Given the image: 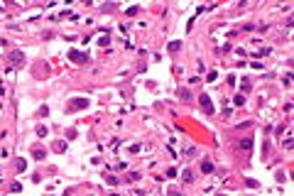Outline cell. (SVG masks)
<instances>
[{"label": "cell", "instance_id": "obj_1", "mask_svg": "<svg viewBox=\"0 0 294 196\" xmlns=\"http://www.w3.org/2000/svg\"><path fill=\"white\" fill-rule=\"evenodd\" d=\"M198 100H201V108H203L206 113H213V105H211V98L206 96V93H203V96L198 98Z\"/></svg>", "mask_w": 294, "mask_h": 196}, {"label": "cell", "instance_id": "obj_2", "mask_svg": "<svg viewBox=\"0 0 294 196\" xmlns=\"http://www.w3.org/2000/svg\"><path fill=\"white\" fill-rule=\"evenodd\" d=\"M71 59H74V62H79V64H83V62H86V54H79V52H71Z\"/></svg>", "mask_w": 294, "mask_h": 196}, {"label": "cell", "instance_id": "obj_3", "mask_svg": "<svg viewBox=\"0 0 294 196\" xmlns=\"http://www.w3.org/2000/svg\"><path fill=\"white\" fill-rule=\"evenodd\" d=\"M201 169L208 174V172H213V164H211V162H203V164H201Z\"/></svg>", "mask_w": 294, "mask_h": 196}, {"label": "cell", "instance_id": "obj_4", "mask_svg": "<svg viewBox=\"0 0 294 196\" xmlns=\"http://www.w3.org/2000/svg\"><path fill=\"white\" fill-rule=\"evenodd\" d=\"M44 155H47V152H44V150H34V160H42V157H44Z\"/></svg>", "mask_w": 294, "mask_h": 196}, {"label": "cell", "instance_id": "obj_5", "mask_svg": "<svg viewBox=\"0 0 294 196\" xmlns=\"http://www.w3.org/2000/svg\"><path fill=\"white\" fill-rule=\"evenodd\" d=\"M250 145H253V140H243V142H240V147H243V150H248Z\"/></svg>", "mask_w": 294, "mask_h": 196}]
</instances>
